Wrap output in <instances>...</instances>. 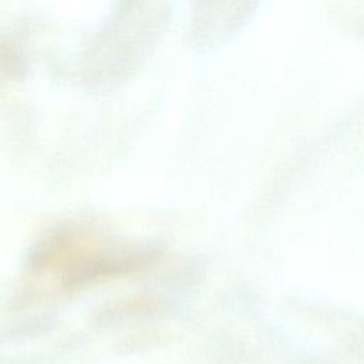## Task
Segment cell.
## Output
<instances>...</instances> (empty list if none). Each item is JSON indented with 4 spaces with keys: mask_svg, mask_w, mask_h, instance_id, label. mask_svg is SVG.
<instances>
[{
    "mask_svg": "<svg viewBox=\"0 0 364 364\" xmlns=\"http://www.w3.org/2000/svg\"><path fill=\"white\" fill-rule=\"evenodd\" d=\"M26 68L21 43L13 37L0 34V88L23 75Z\"/></svg>",
    "mask_w": 364,
    "mask_h": 364,
    "instance_id": "cell-1",
    "label": "cell"
}]
</instances>
